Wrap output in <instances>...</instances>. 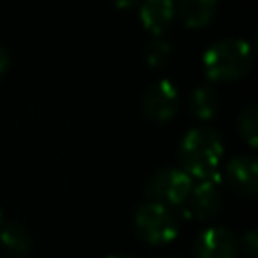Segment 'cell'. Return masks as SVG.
Masks as SVG:
<instances>
[{
    "instance_id": "6da1fadb",
    "label": "cell",
    "mask_w": 258,
    "mask_h": 258,
    "mask_svg": "<svg viewBox=\"0 0 258 258\" xmlns=\"http://www.w3.org/2000/svg\"><path fill=\"white\" fill-rule=\"evenodd\" d=\"M224 145L220 135L210 127H196L185 133L179 145L181 169L191 179H212L218 177V167L222 161Z\"/></svg>"
},
{
    "instance_id": "7a4b0ae2",
    "label": "cell",
    "mask_w": 258,
    "mask_h": 258,
    "mask_svg": "<svg viewBox=\"0 0 258 258\" xmlns=\"http://www.w3.org/2000/svg\"><path fill=\"white\" fill-rule=\"evenodd\" d=\"M252 46L240 38L214 42L204 52V69L210 81H236L252 67Z\"/></svg>"
},
{
    "instance_id": "3957f363",
    "label": "cell",
    "mask_w": 258,
    "mask_h": 258,
    "mask_svg": "<svg viewBox=\"0 0 258 258\" xmlns=\"http://www.w3.org/2000/svg\"><path fill=\"white\" fill-rule=\"evenodd\" d=\"M135 230L139 238H143L149 244H169L179 232L177 218L171 212V208H165L155 202H147L137 208Z\"/></svg>"
},
{
    "instance_id": "277c9868",
    "label": "cell",
    "mask_w": 258,
    "mask_h": 258,
    "mask_svg": "<svg viewBox=\"0 0 258 258\" xmlns=\"http://www.w3.org/2000/svg\"><path fill=\"white\" fill-rule=\"evenodd\" d=\"M191 187H194V179L183 169L165 167L149 179L145 194H147L149 202L161 204L165 208H175V206H183L187 202Z\"/></svg>"
},
{
    "instance_id": "5b68a950",
    "label": "cell",
    "mask_w": 258,
    "mask_h": 258,
    "mask_svg": "<svg viewBox=\"0 0 258 258\" xmlns=\"http://www.w3.org/2000/svg\"><path fill=\"white\" fill-rule=\"evenodd\" d=\"M143 113L153 119V121H169L175 111H177V105H179V93H177V87L169 81V79H161V81H155L143 95Z\"/></svg>"
},
{
    "instance_id": "8992f818",
    "label": "cell",
    "mask_w": 258,
    "mask_h": 258,
    "mask_svg": "<svg viewBox=\"0 0 258 258\" xmlns=\"http://www.w3.org/2000/svg\"><path fill=\"white\" fill-rule=\"evenodd\" d=\"M196 258H236L238 240L226 228H208L196 240Z\"/></svg>"
},
{
    "instance_id": "52a82bcc",
    "label": "cell",
    "mask_w": 258,
    "mask_h": 258,
    "mask_svg": "<svg viewBox=\"0 0 258 258\" xmlns=\"http://www.w3.org/2000/svg\"><path fill=\"white\" fill-rule=\"evenodd\" d=\"M173 0H139V20L153 36H161L175 18Z\"/></svg>"
},
{
    "instance_id": "ba28073f",
    "label": "cell",
    "mask_w": 258,
    "mask_h": 258,
    "mask_svg": "<svg viewBox=\"0 0 258 258\" xmlns=\"http://www.w3.org/2000/svg\"><path fill=\"white\" fill-rule=\"evenodd\" d=\"M218 177L212 179H200L198 185L191 187V194L187 198L189 210L198 220H212L220 212V191H218Z\"/></svg>"
},
{
    "instance_id": "9c48e42d",
    "label": "cell",
    "mask_w": 258,
    "mask_h": 258,
    "mask_svg": "<svg viewBox=\"0 0 258 258\" xmlns=\"http://www.w3.org/2000/svg\"><path fill=\"white\" fill-rule=\"evenodd\" d=\"M228 181L232 187L246 196H254L258 191V165L252 155H238L226 167Z\"/></svg>"
},
{
    "instance_id": "30bf717a",
    "label": "cell",
    "mask_w": 258,
    "mask_h": 258,
    "mask_svg": "<svg viewBox=\"0 0 258 258\" xmlns=\"http://www.w3.org/2000/svg\"><path fill=\"white\" fill-rule=\"evenodd\" d=\"M175 10H179V16L187 28H204L212 22L218 10V0H179Z\"/></svg>"
},
{
    "instance_id": "8fae6325",
    "label": "cell",
    "mask_w": 258,
    "mask_h": 258,
    "mask_svg": "<svg viewBox=\"0 0 258 258\" xmlns=\"http://www.w3.org/2000/svg\"><path fill=\"white\" fill-rule=\"evenodd\" d=\"M0 242L4 246V250L12 256H26L30 250V236L28 230L18 224V222H10L6 226H2L0 230Z\"/></svg>"
},
{
    "instance_id": "7c38bea8",
    "label": "cell",
    "mask_w": 258,
    "mask_h": 258,
    "mask_svg": "<svg viewBox=\"0 0 258 258\" xmlns=\"http://www.w3.org/2000/svg\"><path fill=\"white\" fill-rule=\"evenodd\" d=\"M218 109V93L210 85H202L191 93V111L198 119H212Z\"/></svg>"
},
{
    "instance_id": "4fadbf2b",
    "label": "cell",
    "mask_w": 258,
    "mask_h": 258,
    "mask_svg": "<svg viewBox=\"0 0 258 258\" xmlns=\"http://www.w3.org/2000/svg\"><path fill=\"white\" fill-rule=\"evenodd\" d=\"M238 125H240V133L248 141V145L256 147V143H258V109L254 105H248L242 111Z\"/></svg>"
},
{
    "instance_id": "5bb4252c",
    "label": "cell",
    "mask_w": 258,
    "mask_h": 258,
    "mask_svg": "<svg viewBox=\"0 0 258 258\" xmlns=\"http://www.w3.org/2000/svg\"><path fill=\"white\" fill-rule=\"evenodd\" d=\"M169 52H171L169 42L163 40L161 36H155L145 48V60L149 62V67H163L169 58Z\"/></svg>"
},
{
    "instance_id": "9a60e30c",
    "label": "cell",
    "mask_w": 258,
    "mask_h": 258,
    "mask_svg": "<svg viewBox=\"0 0 258 258\" xmlns=\"http://www.w3.org/2000/svg\"><path fill=\"white\" fill-rule=\"evenodd\" d=\"M244 246H246V250H248V256L254 258V256H256V232H254V230H250V232L244 236Z\"/></svg>"
},
{
    "instance_id": "2e32d148",
    "label": "cell",
    "mask_w": 258,
    "mask_h": 258,
    "mask_svg": "<svg viewBox=\"0 0 258 258\" xmlns=\"http://www.w3.org/2000/svg\"><path fill=\"white\" fill-rule=\"evenodd\" d=\"M8 64H10V54H8V50L4 46H0V75L6 73Z\"/></svg>"
},
{
    "instance_id": "e0dca14e",
    "label": "cell",
    "mask_w": 258,
    "mask_h": 258,
    "mask_svg": "<svg viewBox=\"0 0 258 258\" xmlns=\"http://www.w3.org/2000/svg\"><path fill=\"white\" fill-rule=\"evenodd\" d=\"M113 2H115V6L121 8V10H127V8H133V6L139 4V0H113Z\"/></svg>"
},
{
    "instance_id": "ac0fdd59",
    "label": "cell",
    "mask_w": 258,
    "mask_h": 258,
    "mask_svg": "<svg viewBox=\"0 0 258 258\" xmlns=\"http://www.w3.org/2000/svg\"><path fill=\"white\" fill-rule=\"evenodd\" d=\"M109 258H133V256H129V254H113Z\"/></svg>"
},
{
    "instance_id": "d6986e66",
    "label": "cell",
    "mask_w": 258,
    "mask_h": 258,
    "mask_svg": "<svg viewBox=\"0 0 258 258\" xmlns=\"http://www.w3.org/2000/svg\"><path fill=\"white\" fill-rule=\"evenodd\" d=\"M0 226H2V212H0Z\"/></svg>"
}]
</instances>
